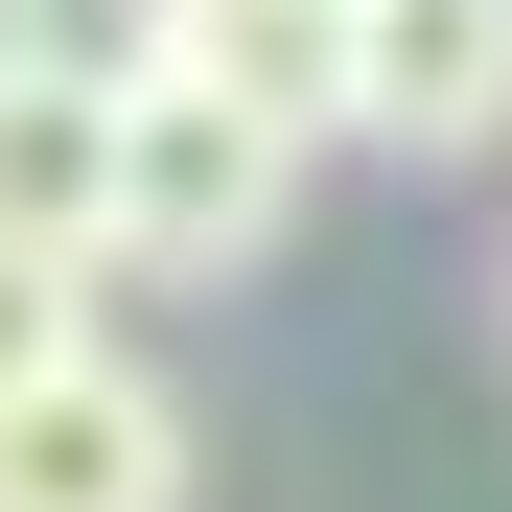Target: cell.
Here are the masks:
<instances>
[{
    "label": "cell",
    "instance_id": "cell-6",
    "mask_svg": "<svg viewBox=\"0 0 512 512\" xmlns=\"http://www.w3.org/2000/svg\"><path fill=\"white\" fill-rule=\"evenodd\" d=\"M70 350H94V256H47V233H0V396H47Z\"/></svg>",
    "mask_w": 512,
    "mask_h": 512
},
{
    "label": "cell",
    "instance_id": "cell-2",
    "mask_svg": "<svg viewBox=\"0 0 512 512\" xmlns=\"http://www.w3.org/2000/svg\"><path fill=\"white\" fill-rule=\"evenodd\" d=\"M187 466H210L187 396H163L117 326H94L47 396H0V512H187Z\"/></svg>",
    "mask_w": 512,
    "mask_h": 512
},
{
    "label": "cell",
    "instance_id": "cell-4",
    "mask_svg": "<svg viewBox=\"0 0 512 512\" xmlns=\"http://www.w3.org/2000/svg\"><path fill=\"white\" fill-rule=\"evenodd\" d=\"M117 94H140V70H70V47H0V233L94 256V280H117Z\"/></svg>",
    "mask_w": 512,
    "mask_h": 512
},
{
    "label": "cell",
    "instance_id": "cell-5",
    "mask_svg": "<svg viewBox=\"0 0 512 512\" xmlns=\"http://www.w3.org/2000/svg\"><path fill=\"white\" fill-rule=\"evenodd\" d=\"M140 70H210V94H256V117L350 140V0H163Z\"/></svg>",
    "mask_w": 512,
    "mask_h": 512
},
{
    "label": "cell",
    "instance_id": "cell-3",
    "mask_svg": "<svg viewBox=\"0 0 512 512\" xmlns=\"http://www.w3.org/2000/svg\"><path fill=\"white\" fill-rule=\"evenodd\" d=\"M350 140L373 163H489L512 140V0H350Z\"/></svg>",
    "mask_w": 512,
    "mask_h": 512
},
{
    "label": "cell",
    "instance_id": "cell-1",
    "mask_svg": "<svg viewBox=\"0 0 512 512\" xmlns=\"http://www.w3.org/2000/svg\"><path fill=\"white\" fill-rule=\"evenodd\" d=\"M303 117L210 94V70H140L117 94V280H256V256L303 233Z\"/></svg>",
    "mask_w": 512,
    "mask_h": 512
}]
</instances>
